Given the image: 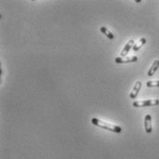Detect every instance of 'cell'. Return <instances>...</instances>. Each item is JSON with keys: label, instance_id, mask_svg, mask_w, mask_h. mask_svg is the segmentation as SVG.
Returning <instances> with one entry per match:
<instances>
[{"label": "cell", "instance_id": "3", "mask_svg": "<svg viewBox=\"0 0 159 159\" xmlns=\"http://www.w3.org/2000/svg\"><path fill=\"white\" fill-rule=\"evenodd\" d=\"M138 60V57L136 56H131V57H118L115 58V62L117 64H124V63H131V62H136Z\"/></svg>", "mask_w": 159, "mask_h": 159}, {"label": "cell", "instance_id": "2", "mask_svg": "<svg viewBox=\"0 0 159 159\" xmlns=\"http://www.w3.org/2000/svg\"><path fill=\"white\" fill-rule=\"evenodd\" d=\"M159 105L158 99H147L142 101H134L132 106L134 107H155Z\"/></svg>", "mask_w": 159, "mask_h": 159}, {"label": "cell", "instance_id": "6", "mask_svg": "<svg viewBox=\"0 0 159 159\" xmlns=\"http://www.w3.org/2000/svg\"><path fill=\"white\" fill-rule=\"evenodd\" d=\"M144 129L147 133H151L153 130V126H152V117L150 114H147L144 118Z\"/></svg>", "mask_w": 159, "mask_h": 159}, {"label": "cell", "instance_id": "5", "mask_svg": "<svg viewBox=\"0 0 159 159\" xmlns=\"http://www.w3.org/2000/svg\"><path fill=\"white\" fill-rule=\"evenodd\" d=\"M142 81H140V80H137L136 82H135V84H134V86H133V88H132V91L130 92V93H129V97L131 98V99H135L137 96H138V93H139V92H140V90H141V88H142Z\"/></svg>", "mask_w": 159, "mask_h": 159}, {"label": "cell", "instance_id": "4", "mask_svg": "<svg viewBox=\"0 0 159 159\" xmlns=\"http://www.w3.org/2000/svg\"><path fill=\"white\" fill-rule=\"evenodd\" d=\"M134 44H135V43H134V40H129V41L125 44V46L123 47L122 51L120 52V57H125L129 54V50L133 48Z\"/></svg>", "mask_w": 159, "mask_h": 159}, {"label": "cell", "instance_id": "8", "mask_svg": "<svg viewBox=\"0 0 159 159\" xmlns=\"http://www.w3.org/2000/svg\"><path fill=\"white\" fill-rule=\"evenodd\" d=\"M145 43H146V39L143 37V38H141V39L139 40V41L134 44L132 50H133V51H138V50H140V48L143 47Z\"/></svg>", "mask_w": 159, "mask_h": 159}, {"label": "cell", "instance_id": "7", "mask_svg": "<svg viewBox=\"0 0 159 159\" xmlns=\"http://www.w3.org/2000/svg\"><path fill=\"white\" fill-rule=\"evenodd\" d=\"M158 68H159V60L158 59H157V60H155V61L153 62L152 66L150 67V69H149V70H148V72H147V75H148L149 77L154 76V75H155V73L157 72V70H158Z\"/></svg>", "mask_w": 159, "mask_h": 159}, {"label": "cell", "instance_id": "10", "mask_svg": "<svg viewBox=\"0 0 159 159\" xmlns=\"http://www.w3.org/2000/svg\"><path fill=\"white\" fill-rule=\"evenodd\" d=\"M147 87H159V80H148L146 82Z\"/></svg>", "mask_w": 159, "mask_h": 159}, {"label": "cell", "instance_id": "9", "mask_svg": "<svg viewBox=\"0 0 159 159\" xmlns=\"http://www.w3.org/2000/svg\"><path fill=\"white\" fill-rule=\"evenodd\" d=\"M100 31H101V33L102 34H104L107 38L109 40H113L114 39V34L111 33V32H109L108 30H107V28H106L105 26H102V27H100Z\"/></svg>", "mask_w": 159, "mask_h": 159}, {"label": "cell", "instance_id": "1", "mask_svg": "<svg viewBox=\"0 0 159 159\" xmlns=\"http://www.w3.org/2000/svg\"><path fill=\"white\" fill-rule=\"evenodd\" d=\"M91 122H92L93 125H94V126H96L98 128L105 129H107V130H110V131H113V132H116V133H120L121 130H122L120 126L112 124V123H108L107 121H104V120H101V119H96V118H93V119H91Z\"/></svg>", "mask_w": 159, "mask_h": 159}]
</instances>
